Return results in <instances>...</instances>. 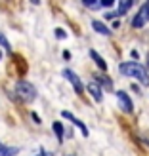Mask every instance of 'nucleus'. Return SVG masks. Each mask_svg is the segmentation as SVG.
<instances>
[{
	"instance_id": "10",
	"label": "nucleus",
	"mask_w": 149,
	"mask_h": 156,
	"mask_svg": "<svg viewBox=\"0 0 149 156\" xmlns=\"http://www.w3.org/2000/svg\"><path fill=\"white\" fill-rule=\"evenodd\" d=\"M90 55H92V59H94V61H96V63H98V67H99V69H103V71H105V69H107V65H105V61L101 59V57L98 55L96 51H90Z\"/></svg>"
},
{
	"instance_id": "3",
	"label": "nucleus",
	"mask_w": 149,
	"mask_h": 156,
	"mask_svg": "<svg viewBox=\"0 0 149 156\" xmlns=\"http://www.w3.org/2000/svg\"><path fill=\"white\" fill-rule=\"evenodd\" d=\"M147 21H149V4H143L142 10H140V12L136 13V17L132 19V25L140 29V27H143Z\"/></svg>"
},
{
	"instance_id": "13",
	"label": "nucleus",
	"mask_w": 149,
	"mask_h": 156,
	"mask_svg": "<svg viewBox=\"0 0 149 156\" xmlns=\"http://www.w3.org/2000/svg\"><path fill=\"white\" fill-rule=\"evenodd\" d=\"M0 44H2V46H4L6 50H10V44H8V40L4 38V34H0Z\"/></svg>"
},
{
	"instance_id": "14",
	"label": "nucleus",
	"mask_w": 149,
	"mask_h": 156,
	"mask_svg": "<svg viewBox=\"0 0 149 156\" xmlns=\"http://www.w3.org/2000/svg\"><path fill=\"white\" fill-rule=\"evenodd\" d=\"M56 36H58V38H65V30H63V29H58V30H56Z\"/></svg>"
},
{
	"instance_id": "7",
	"label": "nucleus",
	"mask_w": 149,
	"mask_h": 156,
	"mask_svg": "<svg viewBox=\"0 0 149 156\" xmlns=\"http://www.w3.org/2000/svg\"><path fill=\"white\" fill-rule=\"evenodd\" d=\"M88 91L92 93V97L96 101H101L103 99V93H101V88H98V84H90L88 86Z\"/></svg>"
},
{
	"instance_id": "1",
	"label": "nucleus",
	"mask_w": 149,
	"mask_h": 156,
	"mask_svg": "<svg viewBox=\"0 0 149 156\" xmlns=\"http://www.w3.org/2000/svg\"><path fill=\"white\" fill-rule=\"evenodd\" d=\"M121 73L126 74V76H132V78H138L142 84L149 86V76L145 73V69L140 63H122L121 65Z\"/></svg>"
},
{
	"instance_id": "16",
	"label": "nucleus",
	"mask_w": 149,
	"mask_h": 156,
	"mask_svg": "<svg viewBox=\"0 0 149 156\" xmlns=\"http://www.w3.org/2000/svg\"><path fill=\"white\" fill-rule=\"evenodd\" d=\"M82 2H84L86 6H94V4H96V0H82Z\"/></svg>"
},
{
	"instance_id": "4",
	"label": "nucleus",
	"mask_w": 149,
	"mask_h": 156,
	"mask_svg": "<svg viewBox=\"0 0 149 156\" xmlns=\"http://www.w3.org/2000/svg\"><path fill=\"white\" fill-rule=\"evenodd\" d=\"M117 99H119L121 108L124 112H132V101H130V97L126 95V93H124V91H117Z\"/></svg>"
},
{
	"instance_id": "9",
	"label": "nucleus",
	"mask_w": 149,
	"mask_h": 156,
	"mask_svg": "<svg viewBox=\"0 0 149 156\" xmlns=\"http://www.w3.org/2000/svg\"><path fill=\"white\" fill-rule=\"evenodd\" d=\"M92 27H94V30H96V33H99V34H111V30H109L103 23H99V21H94Z\"/></svg>"
},
{
	"instance_id": "19",
	"label": "nucleus",
	"mask_w": 149,
	"mask_h": 156,
	"mask_svg": "<svg viewBox=\"0 0 149 156\" xmlns=\"http://www.w3.org/2000/svg\"><path fill=\"white\" fill-rule=\"evenodd\" d=\"M0 57H2V53H0Z\"/></svg>"
},
{
	"instance_id": "5",
	"label": "nucleus",
	"mask_w": 149,
	"mask_h": 156,
	"mask_svg": "<svg viewBox=\"0 0 149 156\" xmlns=\"http://www.w3.org/2000/svg\"><path fill=\"white\" fill-rule=\"evenodd\" d=\"M63 76H65L67 80H69V82H71V84L75 86V90H76L78 93H82V84H80V80H78V76H76L73 71H69V69H65V71H63Z\"/></svg>"
},
{
	"instance_id": "18",
	"label": "nucleus",
	"mask_w": 149,
	"mask_h": 156,
	"mask_svg": "<svg viewBox=\"0 0 149 156\" xmlns=\"http://www.w3.org/2000/svg\"><path fill=\"white\" fill-rule=\"evenodd\" d=\"M31 2H33V4H38V2H40V0H31Z\"/></svg>"
},
{
	"instance_id": "17",
	"label": "nucleus",
	"mask_w": 149,
	"mask_h": 156,
	"mask_svg": "<svg viewBox=\"0 0 149 156\" xmlns=\"http://www.w3.org/2000/svg\"><path fill=\"white\" fill-rule=\"evenodd\" d=\"M38 156H52L50 152H42V154H38Z\"/></svg>"
},
{
	"instance_id": "12",
	"label": "nucleus",
	"mask_w": 149,
	"mask_h": 156,
	"mask_svg": "<svg viewBox=\"0 0 149 156\" xmlns=\"http://www.w3.org/2000/svg\"><path fill=\"white\" fill-rule=\"evenodd\" d=\"M132 4V0H122V4H121V13H126V10H128V6Z\"/></svg>"
},
{
	"instance_id": "6",
	"label": "nucleus",
	"mask_w": 149,
	"mask_h": 156,
	"mask_svg": "<svg viewBox=\"0 0 149 156\" xmlns=\"http://www.w3.org/2000/svg\"><path fill=\"white\" fill-rule=\"evenodd\" d=\"M61 116H63V118H69V120H73V122L76 124V126H78V128L82 129V133H84V135H88V129H86V126H84V124H82L80 120H76V118H75V116H73L71 112H67V111H63V112H61Z\"/></svg>"
},
{
	"instance_id": "15",
	"label": "nucleus",
	"mask_w": 149,
	"mask_h": 156,
	"mask_svg": "<svg viewBox=\"0 0 149 156\" xmlns=\"http://www.w3.org/2000/svg\"><path fill=\"white\" fill-rule=\"evenodd\" d=\"M101 4H103V6H113L115 0H101Z\"/></svg>"
},
{
	"instance_id": "8",
	"label": "nucleus",
	"mask_w": 149,
	"mask_h": 156,
	"mask_svg": "<svg viewBox=\"0 0 149 156\" xmlns=\"http://www.w3.org/2000/svg\"><path fill=\"white\" fill-rule=\"evenodd\" d=\"M17 149L15 147H6L4 143H0V156H15Z\"/></svg>"
},
{
	"instance_id": "2",
	"label": "nucleus",
	"mask_w": 149,
	"mask_h": 156,
	"mask_svg": "<svg viewBox=\"0 0 149 156\" xmlns=\"http://www.w3.org/2000/svg\"><path fill=\"white\" fill-rule=\"evenodd\" d=\"M15 93H17V97L23 99V101H35L36 97V90H35V86H31L29 82H17L15 84Z\"/></svg>"
},
{
	"instance_id": "11",
	"label": "nucleus",
	"mask_w": 149,
	"mask_h": 156,
	"mask_svg": "<svg viewBox=\"0 0 149 156\" xmlns=\"http://www.w3.org/2000/svg\"><path fill=\"white\" fill-rule=\"evenodd\" d=\"M54 131H56V135H58V139L61 141L63 139V126H61L59 122H54Z\"/></svg>"
}]
</instances>
